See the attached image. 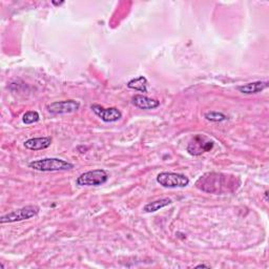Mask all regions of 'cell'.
<instances>
[{"mask_svg": "<svg viewBox=\"0 0 269 269\" xmlns=\"http://www.w3.org/2000/svg\"><path fill=\"white\" fill-rule=\"evenodd\" d=\"M241 185L238 177L221 174V173H207L199 178L196 186L205 193L224 195L233 193Z\"/></svg>", "mask_w": 269, "mask_h": 269, "instance_id": "cell-1", "label": "cell"}, {"mask_svg": "<svg viewBox=\"0 0 269 269\" xmlns=\"http://www.w3.org/2000/svg\"><path fill=\"white\" fill-rule=\"evenodd\" d=\"M29 166L38 172H63L74 168V164L59 158H44L29 163Z\"/></svg>", "mask_w": 269, "mask_h": 269, "instance_id": "cell-2", "label": "cell"}, {"mask_svg": "<svg viewBox=\"0 0 269 269\" xmlns=\"http://www.w3.org/2000/svg\"><path fill=\"white\" fill-rule=\"evenodd\" d=\"M157 182L166 188H182L189 184V179L183 174L162 172L157 176Z\"/></svg>", "mask_w": 269, "mask_h": 269, "instance_id": "cell-3", "label": "cell"}, {"mask_svg": "<svg viewBox=\"0 0 269 269\" xmlns=\"http://www.w3.org/2000/svg\"><path fill=\"white\" fill-rule=\"evenodd\" d=\"M108 174L104 170H94L86 172L77 178L76 183L79 186H101L107 182Z\"/></svg>", "mask_w": 269, "mask_h": 269, "instance_id": "cell-4", "label": "cell"}, {"mask_svg": "<svg viewBox=\"0 0 269 269\" xmlns=\"http://www.w3.org/2000/svg\"><path fill=\"white\" fill-rule=\"evenodd\" d=\"M39 207L36 205H28L22 208L11 211L9 214L0 218V223H15L32 219L39 214Z\"/></svg>", "mask_w": 269, "mask_h": 269, "instance_id": "cell-5", "label": "cell"}, {"mask_svg": "<svg viewBox=\"0 0 269 269\" xmlns=\"http://www.w3.org/2000/svg\"><path fill=\"white\" fill-rule=\"evenodd\" d=\"M214 141L209 140L203 134H197L187 145V152L193 156H200L204 153L210 152L214 149Z\"/></svg>", "mask_w": 269, "mask_h": 269, "instance_id": "cell-6", "label": "cell"}, {"mask_svg": "<svg viewBox=\"0 0 269 269\" xmlns=\"http://www.w3.org/2000/svg\"><path fill=\"white\" fill-rule=\"evenodd\" d=\"M49 113L55 115L61 114H72L80 108V102L77 100H64V101H55V102L47 106Z\"/></svg>", "mask_w": 269, "mask_h": 269, "instance_id": "cell-7", "label": "cell"}, {"mask_svg": "<svg viewBox=\"0 0 269 269\" xmlns=\"http://www.w3.org/2000/svg\"><path fill=\"white\" fill-rule=\"evenodd\" d=\"M91 108L104 122H117L122 118V113L117 107L105 108L99 104H92Z\"/></svg>", "mask_w": 269, "mask_h": 269, "instance_id": "cell-8", "label": "cell"}, {"mask_svg": "<svg viewBox=\"0 0 269 269\" xmlns=\"http://www.w3.org/2000/svg\"><path fill=\"white\" fill-rule=\"evenodd\" d=\"M131 102L134 106L141 109H155L160 105L159 100L144 95H134L131 99Z\"/></svg>", "mask_w": 269, "mask_h": 269, "instance_id": "cell-9", "label": "cell"}, {"mask_svg": "<svg viewBox=\"0 0 269 269\" xmlns=\"http://www.w3.org/2000/svg\"><path fill=\"white\" fill-rule=\"evenodd\" d=\"M268 87V82L267 81H254L250 83H246L239 85L237 88L238 91L242 94L245 95H252V94H257L261 93L264 89Z\"/></svg>", "mask_w": 269, "mask_h": 269, "instance_id": "cell-10", "label": "cell"}, {"mask_svg": "<svg viewBox=\"0 0 269 269\" xmlns=\"http://www.w3.org/2000/svg\"><path fill=\"white\" fill-rule=\"evenodd\" d=\"M51 144H52L51 137H39L27 140L25 142V147L30 151H41L50 148Z\"/></svg>", "mask_w": 269, "mask_h": 269, "instance_id": "cell-11", "label": "cell"}, {"mask_svg": "<svg viewBox=\"0 0 269 269\" xmlns=\"http://www.w3.org/2000/svg\"><path fill=\"white\" fill-rule=\"evenodd\" d=\"M173 203L172 199L170 198H163L160 200H156L153 202H150L147 205L144 206V211L149 212V214H152V212H156L160 210L161 208H164L168 205H171Z\"/></svg>", "mask_w": 269, "mask_h": 269, "instance_id": "cell-12", "label": "cell"}, {"mask_svg": "<svg viewBox=\"0 0 269 269\" xmlns=\"http://www.w3.org/2000/svg\"><path fill=\"white\" fill-rule=\"evenodd\" d=\"M148 79L143 76H140L138 78H133L130 81L127 82V87L130 89H134V91H138L141 93H147L148 92Z\"/></svg>", "mask_w": 269, "mask_h": 269, "instance_id": "cell-13", "label": "cell"}, {"mask_svg": "<svg viewBox=\"0 0 269 269\" xmlns=\"http://www.w3.org/2000/svg\"><path fill=\"white\" fill-rule=\"evenodd\" d=\"M40 119V116L38 114V111L36 110H29L27 113L22 116V121L26 124H33V123L38 122Z\"/></svg>", "mask_w": 269, "mask_h": 269, "instance_id": "cell-14", "label": "cell"}, {"mask_svg": "<svg viewBox=\"0 0 269 269\" xmlns=\"http://www.w3.org/2000/svg\"><path fill=\"white\" fill-rule=\"evenodd\" d=\"M204 117L206 120L211 121V122H221V121H225L227 119L225 115L219 113V111H207V113H205Z\"/></svg>", "mask_w": 269, "mask_h": 269, "instance_id": "cell-15", "label": "cell"}, {"mask_svg": "<svg viewBox=\"0 0 269 269\" xmlns=\"http://www.w3.org/2000/svg\"><path fill=\"white\" fill-rule=\"evenodd\" d=\"M196 268H209L208 265H204V264H200V265H197Z\"/></svg>", "mask_w": 269, "mask_h": 269, "instance_id": "cell-16", "label": "cell"}, {"mask_svg": "<svg viewBox=\"0 0 269 269\" xmlns=\"http://www.w3.org/2000/svg\"><path fill=\"white\" fill-rule=\"evenodd\" d=\"M52 4H53V5H55V6H61V5H63L64 3H63V2H62V3H55V2H53Z\"/></svg>", "mask_w": 269, "mask_h": 269, "instance_id": "cell-17", "label": "cell"}]
</instances>
